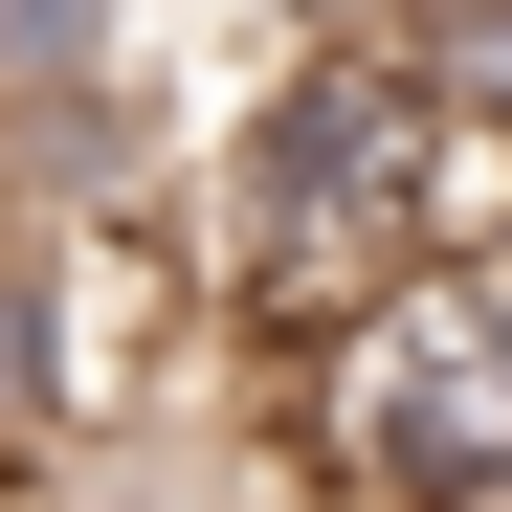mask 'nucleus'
<instances>
[{"label":"nucleus","mask_w":512,"mask_h":512,"mask_svg":"<svg viewBox=\"0 0 512 512\" xmlns=\"http://www.w3.org/2000/svg\"><path fill=\"white\" fill-rule=\"evenodd\" d=\"M179 201H201L223 334L268 357V334L401 290L423 245H490V223H512V156H490V112L446 90V45H423V0H401V23H312Z\"/></svg>","instance_id":"f257e3e1"},{"label":"nucleus","mask_w":512,"mask_h":512,"mask_svg":"<svg viewBox=\"0 0 512 512\" xmlns=\"http://www.w3.org/2000/svg\"><path fill=\"white\" fill-rule=\"evenodd\" d=\"M0 512H23V468H0Z\"/></svg>","instance_id":"20e7f679"},{"label":"nucleus","mask_w":512,"mask_h":512,"mask_svg":"<svg viewBox=\"0 0 512 512\" xmlns=\"http://www.w3.org/2000/svg\"><path fill=\"white\" fill-rule=\"evenodd\" d=\"M423 45H446V90H468L490 156H512V0H423Z\"/></svg>","instance_id":"7ed1b4c3"},{"label":"nucleus","mask_w":512,"mask_h":512,"mask_svg":"<svg viewBox=\"0 0 512 512\" xmlns=\"http://www.w3.org/2000/svg\"><path fill=\"white\" fill-rule=\"evenodd\" d=\"M245 446L290 512H512V223L245 357Z\"/></svg>","instance_id":"f03ea898"}]
</instances>
